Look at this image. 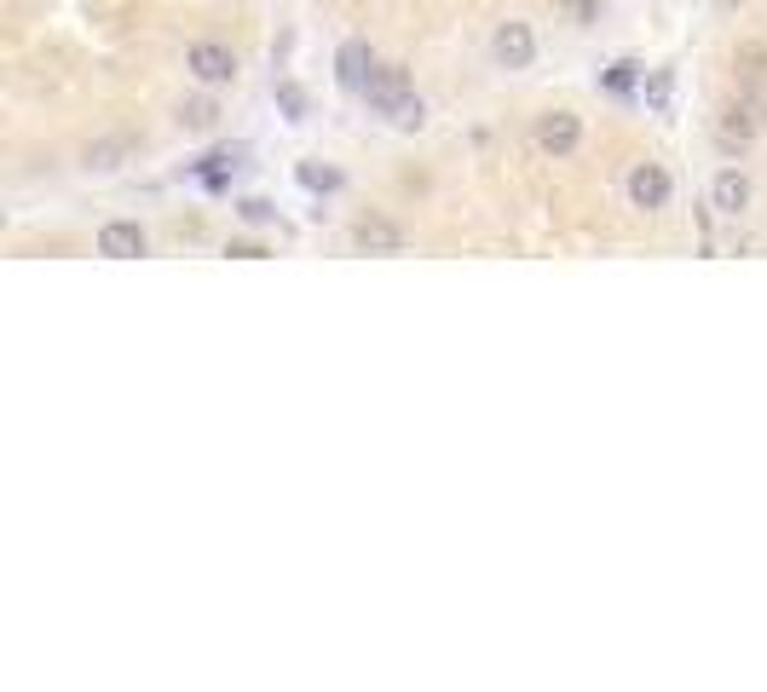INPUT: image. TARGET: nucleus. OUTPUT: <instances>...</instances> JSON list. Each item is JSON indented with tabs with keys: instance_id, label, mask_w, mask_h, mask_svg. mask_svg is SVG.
I'll list each match as a JSON object with an SVG mask.
<instances>
[{
	"instance_id": "obj_1",
	"label": "nucleus",
	"mask_w": 767,
	"mask_h": 692,
	"mask_svg": "<svg viewBox=\"0 0 767 692\" xmlns=\"http://www.w3.org/2000/svg\"><path fill=\"white\" fill-rule=\"evenodd\" d=\"M364 98H370V110L393 116L398 105H411V98H416L411 70H404V64H375V70H370V82H364Z\"/></svg>"
},
{
	"instance_id": "obj_2",
	"label": "nucleus",
	"mask_w": 767,
	"mask_h": 692,
	"mask_svg": "<svg viewBox=\"0 0 767 692\" xmlns=\"http://www.w3.org/2000/svg\"><path fill=\"white\" fill-rule=\"evenodd\" d=\"M185 70L196 75L202 87H225V82H237V53H232V46H220V41H196L185 53Z\"/></svg>"
},
{
	"instance_id": "obj_3",
	"label": "nucleus",
	"mask_w": 767,
	"mask_h": 692,
	"mask_svg": "<svg viewBox=\"0 0 767 692\" xmlns=\"http://www.w3.org/2000/svg\"><path fill=\"white\" fill-rule=\"evenodd\" d=\"M491 53H497V64H502V70H525V64L536 58V35H531V23H520V18L497 23Z\"/></svg>"
},
{
	"instance_id": "obj_4",
	"label": "nucleus",
	"mask_w": 767,
	"mask_h": 692,
	"mask_svg": "<svg viewBox=\"0 0 767 692\" xmlns=\"http://www.w3.org/2000/svg\"><path fill=\"white\" fill-rule=\"evenodd\" d=\"M536 145L548 150V157H572V150L583 145V121L572 110H548L536 116Z\"/></svg>"
},
{
	"instance_id": "obj_5",
	"label": "nucleus",
	"mask_w": 767,
	"mask_h": 692,
	"mask_svg": "<svg viewBox=\"0 0 767 692\" xmlns=\"http://www.w3.org/2000/svg\"><path fill=\"white\" fill-rule=\"evenodd\" d=\"M629 202H635V209H647V214H658L663 202H670V173H663L658 162H641L629 173Z\"/></svg>"
},
{
	"instance_id": "obj_6",
	"label": "nucleus",
	"mask_w": 767,
	"mask_h": 692,
	"mask_svg": "<svg viewBox=\"0 0 767 692\" xmlns=\"http://www.w3.org/2000/svg\"><path fill=\"white\" fill-rule=\"evenodd\" d=\"M98 254H105V260H139V254H145V231L134 220H110L105 231H98Z\"/></svg>"
},
{
	"instance_id": "obj_7",
	"label": "nucleus",
	"mask_w": 767,
	"mask_h": 692,
	"mask_svg": "<svg viewBox=\"0 0 767 692\" xmlns=\"http://www.w3.org/2000/svg\"><path fill=\"white\" fill-rule=\"evenodd\" d=\"M710 202H715V214L750 209V179L738 173V168H722V173H715V185H710Z\"/></svg>"
},
{
	"instance_id": "obj_8",
	"label": "nucleus",
	"mask_w": 767,
	"mask_h": 692,
	"mask_svg": "<svg viewBox=\"0 0 767 692\" xmlns=\"http://www.w3.org/2000/svg\"><path fill=\"white\" fill-rule=\"evenodd\" d=\"M370 70H375V58H370V41H347L341 53H335V75H341V87H352V93H364Z\"/></svg>"
},
{
	"instance_id": "obj_9",
	"label": "nucleus",
	"mask_w": 767,
	"mask_h": 692,
	"mask_svg": "<svg viewBox=\"0 0 767 692\" xmlns=\"http://www.w3.org/2000/svg\"><path fill=\"white\" fill-rule=\"evenodd\" d=\"M352 243L370 248V254H398V248H404V231H398L393 220H358V225H352Z\"/></svg>"
},
{
	"instance_id": "obj_10",
	"label": "nucleus",
	"mask_w": 767,
	"mask_h": 692,
	"mask_svg": "<svg viewBox=\"0 0 767 692\" xmlns=\"http://www.w3.org/2000/svg\"><path fill=\"white\" fill-rule=\"evenodd\" d=\"M750 134H756L750 110H727V121L715 127V139H722V150H733V145H750Z\"/></svg>"
},
{
	"instance_id": "obj_11",
	"label": "nucleus",
	"mask_w": 767,
	"mask_h": 692,
	"mask_svg": "<svg viewBox=\"0 0 767 692\" xmlns=\"http://www.w3.org/2000/svg\"><path fill=\"white\" fill-rule=\"evenodd\" d=\"M179 121H185V127H196V134H209V127L220 121V110H214V98H191V105L179 110Z\"/></svg>"
},
{
	"instance_id": "obj_12",
	"label": "nucleus",
	"mask_w": 767,
	"mask_h": 692,
	"mask_svg": "<svg viewBox=\"0 0 767 692\" xmlns=\"http://www.w3.org/2000/svg\"><path fill=\"white\" fill-rule=\"evenodd\" d=\"M300 185H306V191H335L341 173H335V168H318V162H300Z\"/></svg>"
},
{
	"instance_id": "obj_13",
	"label": "nucleus",
	"mask_w": 767,
	"mask_h": 692,
	"mask_svg": "<svg viewBox=\"0 0 767 692\" xmlns=\"http://www.w3.org/2000/svg\"><path fill=\"white\" fill-rule=\"evenodd\" d=\"M393 127H404V134H411V127H422L427 121V105H422V98H411V105H398L393 116H387Z\"/></svg>"
},
{
	"instance_id": "obj_14",
	"label": "nucleus",
	"mask_w": 767,
	"mask_h": 692,
	"mask_svg": "<svg viewBox=\"0 0 767 692\" xmlns=\"http://www.w3.org/2000/svg\"><path fill=\"white\" fill-rule=\"evenodd\" d=\"M635 70H641V64H629V58H624V64H611L606 87H611V93H629V87H635Z\"/></svg>"
},
{
	"instance_id": "obj_15",
	"label": "nucleus",
	"mask_w": 767,
	"mask_h": 692,
	"mask_svg": "<svg viewBox=\"0 0 767 692\" xmlns=\"http://www.w3.org/2000/svg\"><path fill=\"white\" fill-rule=\"evenodd\" d=\"M560 7L572 12V23H595L600 18V0H560Z\"/></svg>"
},
{
	"instance_id": "obj_16",
	"label": "nucleus",
	"mask_w": 767,
	"mask_h": 692,
	"mask_svg": "<svg viewBox=\"0 0 767 692\" xmlns=\"http://www.w3.org/2000/svg\"><path fill=\"white\" fill-rule=\"evenodd\" d=\"M277 105H284L289 116H300V110H306V93H300L295 82H284V87H277Z\"/></svg>"
},
{
	"instance_id": "obj_17",
	"label": "nucleus",
	"mask_w": 767,
	"mask_h": 692,
	"mask_svg": "<svg viewBox=\"0 0 767 692\" xmlns=\"http://www.w3.org/2000/svg\"><path fill=\"white\" fill-rule=\"evenodd\" d=\"M647 105H652V110L670 105V75H652V82H647Z\"/></svg>"
},
{
	"instance_id": "obj_18",
	"label": "nucleus",
	"mask_w": 767,
	"mask_h": 692,
	"mask_svg": "<svg viewBox=\"0 0 767 692\" xmlns=\"http://www.w3.org/2000/svg\"><path fill=\"white\" fill-rule=\"evenodd\" d=\"M237 214H243L248 225H266V220H271V209H266V202H243V209H237Z\"/></svg>"
},
{
	"instance_id": "obj_19",
	"label": "nucleus",
	"mask_w": 767,
	"mask_h": 692,
	"mask_svg": "<svg viewBox=\"0 0 767 692\" xmlns=\"http://www.w3.org/2000/svg\"><path fill=\"white\" fill-rule=\"evenodd\" d=\"M232 254H237V260H266L260 243H232Z\"/></svg>"
}]
</instances>
